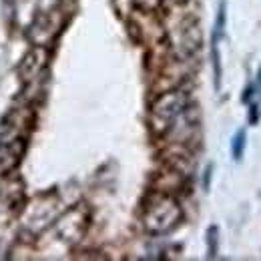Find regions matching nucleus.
I'll return each mask as SVG.
<instances>
[{
	"mask_svg": "<svg viewBox=\"0 0 261 261\" xmlns=\"http://www.w3.org/2000/svg\"><path fill=\"white\" fill-rule=\"evenodd\" d=\"M217 253V227H209V255Z\"/></svg>",
	"mask_w": 261,
	"mask_h": 261,
	"instance_id": "20e7f679",
	"label": "nucleus"
},
{
	"mask_svg": "<svg viewBox=\"0 0 261 261\" xmlns=\"http://www.w3.org/2000/svg\"><path fill=\"white\" fill-rule=\"evenodd\" d=\"M243 149H245V130H239L235 137H233V145H231V153H233V159H241L243 157Z\"/></svg>",
	"mask_w": 261,
	"mask_h": 261,
	"instance_id": "7ed1b4c3",
	"label": "nucleus"
},
{
	"mask_svg": "<svg viewBox=\"0 0 261 261\" xmlns=\"http://www.w3.org/2000/svg\"><path fill=\"white\" fill-rule=\"evenodd\" d=\"M183 107H185V97L181 93L163 95L153 105V121L155 123H161V125H167V123H171L181 113Z\"/></svg>",
	"mask_w": 261,
	"mask_h": 261,
	"instance_id": "f03ea898",
	"label": "nucleus"
},
{
	"mask_svg": "<svg viewBox=\"0 0 261 261\" xmlns=\"http://www.w3.org/2000/svg\"><path fill=\"white\" fill-rule=\"evenodd\" d=\"M181 217V209L179 205L171 199V197H155L153 203L147 207L145 211V227L151 233H165L169 229H173L177 225Z\"/></svg>",
	"mask_w": 261,
	"mask_h": 261,
	"instance_id": "f257e3e1",
	"label": "nucleus"
}]
</instances>
